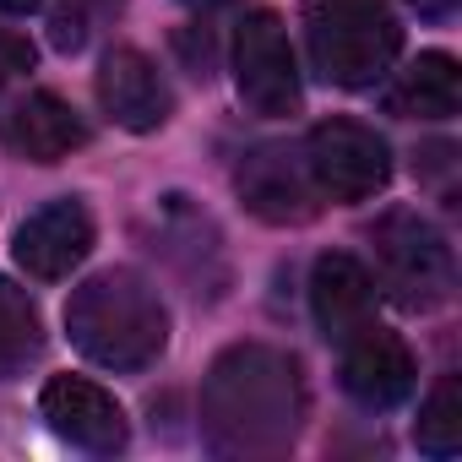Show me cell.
Instances as JSON below:
<instances>
[{
    "label": "cell",
    "instance_id": "cell-10",
    "mask_svg": "<svg viewBox=\"0 0 462 462\" xmlns=\"http://www.w3.org/2000/svg\"><path fill=\"white\" fill-rule=\"evenodd\" d=\"M343 348V392L359 402V408H392L413 392V354L397 332H386L381 321L359 327L354 337L337 343Z\"/></svg>",
    "mask_w": 462,
    "mask_h": 462
},
{
    "label": "cell",
    "instance_id": "cell-11",
    "mask_svg": "<svg viewBox=\"0 0 462 462\" xmlns=\"http://www.w3.org/2000/svg\"><path fill=\"white\" fill-rule=\"evenodd\" d=\"M98 104L120 131H136V136L169 125V115H174V93H169V82L158 77V66L142 50H109L104 55Z\"/></svg>",
    "mask_w": 462,
    "mask_h": 462
},
{
    "label": "cell",
    "instance_id": "cell-1",
    "mask_svg": "<svg viewBox=\"0 0 462 462\" xmlns=\"http://www.w3.org/2000/svg\"><path fill=\"white\" fill-rule=\"evenodd\" d=\"M305 424V381L300 365L273 343L223 348L201 386V435L212 457L262 462L283 457Z\"/></svg>",
    "mask_w": 462,
    "mask_h": 462
},
{
    "label": "cell",
    "instance_id": "cell-3",
    "mask_svg": "<svg viewBox=\"0 0 462 462\" xmlns=\"http://www.w3.org/2000/svg\"><path fill=\"white\" fill-rule=\"evenodd\" d=\"M305 44L332 88H375L402 50V28L386 0H310Z\"/></svg>",
    "mask_w": 462,
    "mask_h": 462
},
{
    "label": "cell",
    "instance_id": "cell-5",
    "mask_svg": "<svg viewBox=\"0 0 462 462\" xmlns=\"http://www.w3.org/2000/svg\"><path fill=\"white\" fill-rule=\"evenodd\" d=\"M305 169L332 201H370L392 180V147L359 120H321L305 136Z\"/></svg>",
    "mask_w": 462,
    "mask_h": 462
},
{
    "label": "cell",
    "instance_id": "cell-6",
    "mask_svg": "<svg viewBox=\"0 0 462 462\" xmlns=\"http://www.w3.org/2000/svg\"><path fill=\"white\" fill-rule=\"evenodd\" d=\"M235 88L240 98L278 120V115H294L300 109V66H294V44H289V28L273 17V12H251L235 33Z\"/></svg>",
    "mask_w": 462,
    "mask_h": 462
},
{
    "label": "cell",
    "instance_id": "cell-18",
    "mask_svg": "<svg viewBox=\"0 0 462 462\" xmlns=\"http://www.w3.org/2000/svg\"><path fill=\"white\" fill-rule=\"evenodd\" d=\"M28 66H33V44L0 28V88H6V82H17Z\"/></svg>",
    "mask_w": 462,
    "mask_h": 462
},
{
    "label": "cell",
    "instance_id": "cell-16",
    "mask_svg": "<svg viewBox=\"0 0 462 462\" xmlns=\"http://www.w3.org/2000/svg\"><path fill=\"white\" fill-rule=\"evenodd\" d=\"M413 440L424 457H457L462 451V381L457 375H440L435 392L424 397L419 408V424H413Z\"/></svg>",
    "mask_w": 462,
    "mask_h": 462
},
{
    "label": "cell",
    "instance_id": "cell-19",
    "mask_svg": "<svg viewBox=\"0 0 462 462\" xmlns=\"http://www.w3.org/2000/svg\"><path fill=\"white\" fill-rule=\"evenodd\" d=\"M408 6H413L419 17H451V12H457V0H408Z\"/></svg>",
    "mask_w": 462,
    "mask_h": 462
},
{
    "label": "cell",
    "instance_id": "cell-8",
    "mask_svg": "<svg viewBox=\"0 0 462 462\" xmlns=\"http://www.w3.org/2000/svg\"><path fill=\"white\" fill-rule=\"evenodd\" d=\"M93 251V212L66 196V201H50L39 207L33 217L17 223V235H12V256L28 278L39 283H55V278H71V267H82Z\"/></svg>",
    "mask_w": 462,
    "mask_h": 462
},
{
    "label": "cell",
    "instance_id": "cell-17",
    "mask_svg": "<svg viewBox=\"0 0 462 462\" xmlns=\"http://www.w3.org/2000/svg\"><path fill=\"white\" fill-rule=\"evenodd\" d=\"M120 6H125V0H60L55 17H50V28H55V50H82L88 33H93V23L115 17Z\"/></svg>",
    "mask_w": 462,
    "mask_h": 462
},
{
    "label": "cell",
    "instance_id": "cell-4",
    "mask_svg": "<svg viewBox=\"0 0 462 462\" xmlns=\"http://www.w3.org/2000/svg\"><path fill=\"white\" fill-rule=\"evenodd\" d=\"M370 245H375V267H381V283L397 294V305L408 310H435L451 300L457 289V262H451V245L446 235L424 217V212H386L375 228H370Z\"/></svg>",
    "mask_w": 462,
    "mask_h": 462
},
{
    "label": "cell",
    "instance_id": "cell-20",
    "mask_svg": "<svg viewBox=\"0 0 462 462\" xmlns=\"http://www.w3.org/2000/svg\"><path fill=\"white\" fill-rule=\"evenodd\" d=\"M39 12V0H0V17H28Z\"/></svg>",
    "mask_w": 462,
    "mask_h": 462
},
{
    "label": "cell",
    "instance_id": "cell-21",
    "mask_svg": "<svg viewBox=\"0 0 462 462\" xmlns=\"http://www.w3.org/2000/svg\"><path fill=\"white\" fill-rule=\"evenodd\" d=\"M185 6H228V0H185Z\"/></svg>",
    "mask_w": 462,
    "mask_h": 462
},
{
    "label": "cell",
    "instance_id": "cell-2",
    "mask_svg": "<svg viewBox=\"0 0 462 462\" xmlns=\"http://www.w3.org/2000/svg\"><path fill=\"white\" fill-rule=\"evenodd\" d=\"M66 332L77 354H88L104 370H147L169 343V310L142 273L109 267L71 294Z\"/></svg>",
    "mask_w": 462,
    "mask_h": 462
},
{
    "label": "cell",
    "instance_id": "cell-7",
    "mask_svg": "<svg viewBox=\"0 0 462 462\" xmlns=\"http://www.w3.org/2000/svg\"><path fill=\"white\" fill-rule=\"evenodd\" d=\"M235 190L262 223H310L316 217V196H321L310 169H305V152H294L283 142L251 147L240 158V169H235Z\"/></svg>",
    "mask_w": 462,
    "mask_h": 462
},
{
    "label": "cell",
    "instance_id": "cell-9",
    "mask_svg": "<svg viewBox=\"0 0 462 462\" xmlns=\"http://www.w3.org/2000/svg\"><path fill=\"white\" fill-rule=\"evenodd\" d=\"M50 430L60 440H71L77 451H93V457H115L125 451L131 430H125V408L88 375H55L39 397Z\"/></svg>",
    "mask_w": 462,
    "mask_h": 462
},
{
    "label": "cell",
    "instance_id": "cell-15",
    "mask_svg": "<svg viewBox=\"0 0 462 462\" xmlns=\"http://www.w3.org/2000/svg\"><path fill=\"white\" fill-rule=\"evenodd\" d=\"M44 348V316L33 305L28 289H17L12 278H0V381L28 370Z\"/></svg>",
    "mask_w": 462,
    "mask_h": 462
},
{
    "label": "cell",
    "instance_id": "cell-13",
    "mask_svg": "<svg viewBox=\"0 0 462 462\" xmlns=\"http://www.w3.org/2000/svg\"><path fill=\"white\" fill-rule=\"evenodd\" d=\"M310 316L327 343H343L359 327H370L375 321V278L365 273V262H354L343 251L321 256L310 273Z\"/></svg>",
    "mask_w": 462,
    "mask_h": 462
},
{
    "label": "cell",
    "instance_id": "cell-14",
    "mask_svg": "<svg viewBox=\"0 0 462 462\" xmlns=\"http://www.w3.org/2000/svg\"><path fill=\"white\" fill-rule=\"evenodd\" d=\"M457 104H462V71L446 50H430L413 66H402L386 93V109L408 120H451Z\"/></svg>",
    "mask_w": 462,
    "mask_h": 462
},
{
    "label": "cell",
    "instance_id": "cell-12",
    "mask_svg": "<svg viewBox=\"0 0 462 462\" xmlns=\"http://www.w3.org/2000/svg\"><path fill=\"white\" fill-rule=\"evenodd\" d=\"M0 142L28 163H60L88 142V120L60 93H28L23 104L0 115Z\"/></svg>",
    "mask_w": 462,
    "mask_h": 462
}]
</instances>
